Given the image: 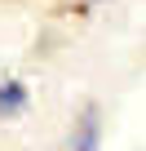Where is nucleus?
I'll use <instances>...</instances> for the list:
<instances>
[{
	"label": "nucleus",
	"instance_id": "2",
	"mask_svg": "<svg viewBox=\"0 0 146 151\" xmlns=\"http://www.w3.org/2000/svg\"><path fill=\"white\" fill-rule=\"evenodd\" d=\"M71 151H98V124H93V120L80 124V133H75V142H71Z\"/></svg>",
	"mask_w": 146,
	"mask_h": 151
},
{
	"label": "nucleus",
	"instance_id": "1",
	"mask_svg": "<svg viewBox=\"0 0 146 151\" xmlns=\"http://www.w3.org/2000/svg\"><path fill=\"white\" fill-rule=\"evenodd\" d=\"M18 107H27V93H22V85H14V80H9V85H0V111L9 116V111H18Z\"/></svg>",
	"mask_w": 146,
	"mask_h": 151
}]
</instances>
